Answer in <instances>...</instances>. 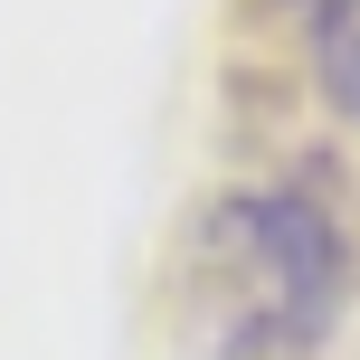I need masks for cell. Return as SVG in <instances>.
<instances>
[{
	"label": "cell",
	"mask_w": 360,
	"mask_h": 360,
	"mask_svg": "<svg viewBox=\"0 0 360 360\" xmlns=\"http://www.w3.org/2000/svg\"><path fill=\"white\" fill-rule=\"evenodd\" d=\"M342 228L294 190H237L190 237V332L209 360H304L342 313Z\"/></svg>",
	"instance_id": "obj_1"
},
{
	"label": "cell",
	"mask_w": 360,
	"mask_h": 360,
	"mask_svg": "<svg viewBox=\"0 0 360 360\" xmlns=\"http://www.w3.org/2000/svg\"><path fill=\"white\" fill-rule=\"evenodd\" d=\"M313 76L332 114H360V0H313Z\"/></svg>",
	"instance_id": "obj_2"
}]
</instances>
